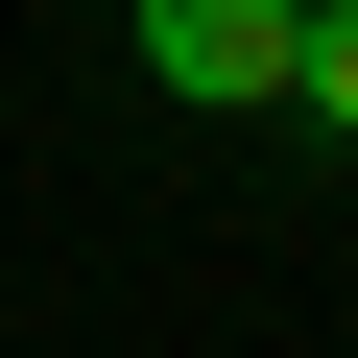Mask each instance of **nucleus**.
Masks as SVG:
<instances>
[{
	"label": "nucleus",
	"mask_w": 358,
	"mask_h": 358,
	"mask_svg": "<svg viewBox=\"0 0 358 358\" xmlns=\"http://www.w3.org/2000/svg\"><path fill=\"white\" fill-rule=\"evenodd\" d=\"M120 48H143V96H192V120H263V96L310 72L287 0H120Z\"/></svg>",
	"instance_id": "1"
},
{
	"label": "nucleus",
	"mask_w": 358,
	"mask_h": 358,
	"mask_svg": "<svg viewBox=\"0 0 358 358\" xmlns=\"http://www.w3.org/2000/svg\"><path fill=\"white\" fill-rule=\"evenodd\" d=\"M287 96H310V120L358 143V24H310V72H287Z\"/></svg>",
	"instance_id": "2"
},
{
	"label": "nucleus",
	"mask_w": 358,
	"mask_h": 358,
	"mask_svg": "<svg viewBox=\"0 0 358 358\" xmlns=\"http://www.w3.org/2000/svg\"><path fill=\"white\" fill-rule=\"evenodd\" d=\"M287 24H358V0H287Z\"/></svg>",
	"instance_id": "3"
}]
</instances>
